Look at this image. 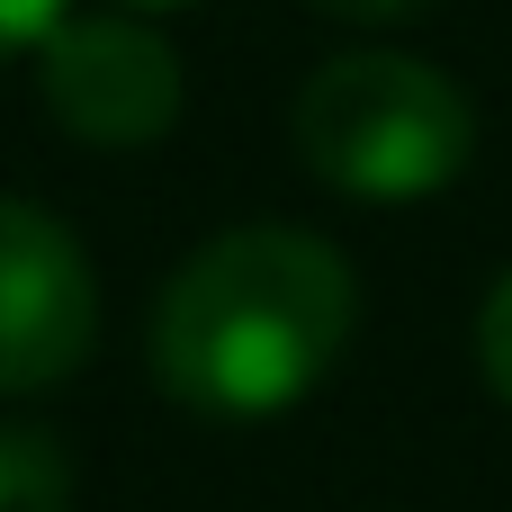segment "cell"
Listing matches in <instances>:
<instances>
[{"label": "cell", "mask_w": 512, "mask_h": 512, "mask_svg": "<svg viewBox=\"0 0 512 512\" xmlns=\"http://www.w3.org/2000/svg\"><path fill=\"white\" fill-rule=\"evenodd\" d=\"M306 9H324V18H342V27H414V18H432L441 0H306Z\"/></svg>", "instance_id": "ba28073f"}, {"label": "cell", "mask_w": 512, "mask_h": 512, "mask_svg": "<svg viewBox=\"0 0 512 512\" xmlns=\"http://www.w3.org/2000/svg\"><path fill=\"white\" fill-rule=\"evenodd\" d=\"M117 9H144L153 18V9H189V0H117Z\"/></svg>", "instance_id": "9c48e42d"}, {"label": "cell", "mask_w": 512, "mask_h": 512, "mask_svg": "<svg viewBox=\"0 0 512 512\" xmlns=\"http://www.w3.org/2000/svg\"><path fill=\"white\" fill-rule=\"evenodd\" d=\"M360 333V270L306 225L207 234L144 315L153 387L198 423H270L306 405Z\"/></svg>", "instance_id": "6da1fadb"}, {"label": "cell", "mask_w": 512, "mask_h": 512, "mask_svg": "<svg viewBox=\"0 0 512 512\" xmlns=\"http://www.w3.org/2000/svg\"><path fill=\"white\" fill-rule=\"evenodd\" d=\"M288 144L333 198L414 207V198H441L477 162V108L441 63L405 45H351L297 81Z\"/></svg>", "instance_id": "7a4b0ae2"}, {"label": "cell", "mask_w": 512, "mask_h": 512, "mask_svg": "<svg viewBox=\"0 0 512 512\" xmlns=\"http://www.w3.org/2000/svg\"><path fill=\"white\" fill-rule=\"evenodd\" d=\"M36 99L45 117L90 153H144L180 126V45L144 9H63L36 45Z\"/></svg>", "instance_id": "3957f363"}, {"label": "cell", "mask_w": 512, "mask_h": 512, "mask_svg": "<svg viewBox=\"0 0 512 512\" xmlns=\"http://www.w3.org/2000/svg\"><path fill=\"white\" fill-rule=\"evenodd\" d=\"M468 351H477V378H486V396H495V405L512 414V270H495V288L477 297Z\"/></svg>", "instance_id": "8992f818"}, {"label": "cell", "mask_w": 512, "mask_h": 512, "mask_svg": "<svg viewBox=\"0 0 512 512\" xmlns=\"http://www.w3.org/2000/svg\"><path fill=\"white\" fill-rule=\"evenodd\" d=\"M63 9H72V0H0V63H9V54H36Z\"/></svg>", "instance_id": "52a82bcc"}, {"label": "cell", "mask_w": 512, "mask_h": 512, "mask_svg": "<svg viewBox=\"0 0 512 512\" xmlns=\"http://www.w3.org/2000/svg\"><path fill=\"white\" fill-rule=\"evenodd\" d=\"M81 468L45 423H0V512H72Z\"/></svg>", "instance_id": "5b68a950"}, {"label": "cell", "mask_w": 512, "mask_h": 512, "mask_svg": "<svg viewBox=\"0 0 512 512\" xmlns=\"http://www.w3.org/2000/svg\"><path fill=\"white\" fill-rule=\"evenodd\" d=\"M99 342V270L81 234L0 189V405L63 387Z\"/></svg>", "instance_id": "277c9868"}]
</instances>
